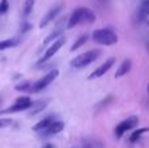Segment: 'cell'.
Masks as SVG:
<instances>
[{"label":"cell","instance_id":"cell-4","mask_svg":"<svg viewBox=\"0 0 149 148\" xmlns=\"http://www.w3.org/2000/svg\"><path fill=\"white\" fill-rule=\"evenodd\" d=\"M58 75H59V71L58 70H52V71H50V72H47L43 77H41L34 84H31L29 92H39V91H42V89H45L49 84H51L52 81L58 77Z\"/></svg>","mask_w":149,"mask_h":148},{"label":"cell","instance_id":"cell-6","mask_svg":"<svg viewBox=\"0 0 149 148\" xmlns=\"http://www.w3.org/2000/svg\"><path fill=\"white\" fill-rule=\"evenodd\" d=\"M114 63H115V58L107 59L105 63H102L100 67L95 68V70L88 76V79H89V80H93V79H97V77H102L105 73H107L109 71H110V68L114 66Z\"/></svg>","mask_w":149,"mask_h":148},{"label":"cell","instance_id":"cell-12","mask_svg":"<svg viewBox=\"0 0 149 148\" xmlns=\"http://www.w3.org/2000/svg\"><path fill=\"white\" fill-rule=\"evenodd\" d=\"M33 105V101L31 102H28V104H13L12 106H9L8 109H4L3 110V114H9V113H16V112H22V110H28L30 109V106Z\"/></svg>","mask_w":149,"mask_h":148},{"label":"cell","instance_id":"cell-17","mask_svg":"<svg viewBox=\"0 0 149 148\" xmlns=\"http://www.w3.org/2000/svg\"><path fill=\"white\" fill-rule=\"evenodd\" d=\"M88 38H89V34H82V36H80L79 39H77V41L74 42L72 46H71V51H74V50L80 49L81 46H84V45L86 43Z\"/></svg>","mask_w":149,"mask_h":148},{"label":"cell","instance_id":"cell-25","mask_svg":"<svg viewBox=\"0 0 149 148\" xmlns=\"http://www.w3.org/2000/svg\"><path fill=\"white\" fill-rule=\"evenodd\" d=\"M15 102L16 104H28V102H31V100H30V97H28V96H20L16 98Z\"/></svg>","mask_w":149,"mask_h":148},{"label":"cell","instance_id":"cell-9","mask_svg":"<svg viewBox=\"0 0 149 148\" xmlns=\"http://www.w3.org/2000/svg\"><path fill=\"white\" fill-rule=\"evenodd\" d=\"M81 12H82V8H76V9L72 12V15L70 16L68 22H67L68 29H72L76 25H80V21H81Z\"/></svg>","mask_w":149,"mask_h":148},{"label":"cell","instance_id":"cell-7","mask_svg":"<svg viewBox=\"0 0 149 148\" xmlns=\"http://www.w3.org/2000/svg\"><path fill=\"white\" fill-rule=\"evenodd\" d=\"M62 9H63V4H58V5H55V7H52L51 9H50L49 12H47L46 15L42 17L41 22H39V28L43 29L45 26H47L50 22H51V21H54L55 18L58 17V15L62 12Z\"/></svg>","mask_w":149,"mask_h":148},{"label":"cell","instance_id":"cell-8","mask_svg":"<svg viewBox=\"0 0 149 148\" xmlns=\"http://www.w3.org/2000/svg\"><path fill=\"white\" fill-rule=\"evenodd\" d=\"M63 130H64V122H62V121H55V122H52L51 125L47 126L46 128H43V130L39 131V133H41L42 138H49L50 135L59 134V133H62Z\"/></svg>","mask_w":149,"mask_h":148},{"label":"cell","instance_id":"cell-24","mask_svg":"<svg viewBox=\"0 0 149 148\" xmlns=\"http://www.w3.org/2000/svg\"><path fill=\"white\" fill-rule=\"evenodd\" d=\"M13 123V121L10 118H0V128L3 127H8Z\"/></svg>","mask_w":149,"mask_h":148},{"label":"cell","instance_id":"cell-10","mask_svg":"<svg viewBox=\"0 0 149 148\" xmlns=\"http://www.w3.org/2000/svg\"><path fill=\"white\" fill-rule=\"evenodd\" d=\"M148 15H149V3L148 0H144L141 3V5L139 7L137 10V22H145L148 20Z\"/></svg>","mask_w":149,"mask_h":148},{"label":"cell","instance_id":"cell-19","mask_svg":"<svg viewBox=\"0 0 149 148\" xmlns=\"http://www.w3.org/2000/svg\"><path fill=\"white\" fill-rule=\"evenodd\" d=\"M59 36H62V29H56V30H54L51 34H49V36L43 39V43L47 45V43H50V42L56 41V39L59 38Z\"/></svg>","mask_w":149,"mask_h":148},{"label":"cell","instance_id":"cell-29","mask_svg":"<svg viewBox=\"0 0 149 148\" xmlns=\"http://www.w3.org/2000/svg\"><path fill=\"white\" fill-rule=\"evenodd\" d=\"M0 104H1V98H0Z\"/></svg>","mask_w":149,"mask_h":148},{"label":"cell","instance_id":"cell-14","mask_svg":"<svg viewBox=\"0 0 149 148\" xmlns=\"http://www.w3.org/2000/svg\"><path fill=\"white\" fill-rule=\"evenodd\" d=\"M95 21V15L89 8H82L81 12V21L80 24H93Z\"/></svg>","mask_w":149,"mask_h":148},{"label":"cell","instance_id":"cell-28","mask_svg":"<svg viewBox=\"0 0 149 148\" xmlns=\"http://www.w3.org/2000/svg\"><path fill=\"white\" fill-rule=\"evenodd\" d=\"M42 148H56V147H55L54 144H45V146L42 147Z\"/></svg>","mask_w":149,"mask_h":148},{"label":"cell","instance_id":"cell-3","mask_svg":"<svg viewBox=\"0 0 149 148\" xmlns=\"http://www.w3.org/2000/svg\"><path fill=\"white\" fill-rule=\"evenodd\" d=\"M136 126H139V117L137 115H131L127 119L122 121L120 123H118L114 130V134H115L116 138H122L124 133H127L128 130H132Z\"/></svg>","mask_w":149,"mask_h":148},{"label":"cell","instance_id":"cell-5","mask_svg":"<svg viewBox=\"0 0 149 148\" xmlns=\"http://www.w3.org/2000/svg\"><path fill=\"white\" fill-rule=\"evenodd\" d=\"M64 43H65V38H64V37H60V38H58L56 41L52 42V45L46 50V52L43 54V57H42L41 59L38 60V66L43 64L45 62H47L49 59H51V58L54 57V55L56 54V52L59 51L60 49H62L63 45H64Z\"/></svg>","mask_w":149,"mask_h":148},{"label":"cell","instance_id":"cell-26","mask_svg":"<svg viewBox=\"0 0 149 148\" xmlns=\"http://www.w3.org/2000/svg\"><path fill=\"white\" fill-rule=\"evenodd\" d=\"M82 148H98V147H97V143H94V142L84 140L82 142Z\"/></svg>","mask_w":149,"mask_h":148},{"label":"cell","instance_id":"cell-16","mask_svg":"<svg viewBox=\"0 0 149 148\" xmlns=\"http://www.w3.org/2000/svg\"><path fill=\"white\" fill-rule=\"evenodd\" d=\"M148 131H149L148 127H143V128H139V130L134 131V133H132V135L130 136V143H136V142L143 136V134L148 133Z\"/></svg>","mask_w":149,"mask_h":148},{"label":"cell","instance_id":"cell-15","mask_svg":"<svg viewBox=\"0 0 149 148\" xmlns=\"http://www.w3.org/2000/svg\"><path fill=\"white\" fill-rule=\"evenodd\" d=\"M52 122H55V115L51 114V115H49V117L43 118L42 121H39V122L33 127V131H37V133H39V131H42L43 128H46L47 126H50Z\"/></svg>","mask_w":149,"mask_h":148},{"label":"cell","instance_id":"cell-1","mask_svg":"<svg viewBox=\"0 0 149 148\" xmlns=\"http://www.w3.org/2000/svg\"><path fill=\"white\" fill-rule=\"evenodd\" d=\"M101 50L100 49H94V50H89L86 52H82V54L77 55L74 59H72L71 66L74 68H84L86 66H89L90 63H93L94 60H97L101 57Z\"/></svg>","mask_w":149,"mask_h":148},{"label":"cell","instance_id":"cell-13","mask_svg":"<svg viewBox=\"0 0 149 148\" xmlns=\"http://www.w3.org/2000/svg\"><path fill=\"white\" fill-rule=\"evenodd\" d=\"M47 104H49V100H39V101L34 102L30 106V112H29V115H36L38 113H41L42 110L46 109Z\"/></svg>","mask_w":149,"mask_h":148},{"label":"cell","instance_id":"cell-2","mask_svg":"<svg viewBox=\"0 0 149 148\" xmlns=\"http://www.w3.org/2000/svg\"><path fill=\"white\" fill-rule=\"evenodd\" d=\"M92 39L95 43L105 45V46H113L118 42V36L110 29H98V30L93 31Z\"/></svg>","mask_w":149,"mask_h":148},{"label":"cell","instance_id":"cell-20","mask_svg":"<svg viewBox=\"0 0 149 148\" xmlns=\"http://www.w3.org/2000/svg\"><path fill=\"white\" fill-rule=\"evenodd\" d=\"M17 43H18V41L17 39H13V38L0 41V51H3V50H5V49H10V47L16 46Z\"/></svg>","mask_w":149,"mask_h":148},{"label":"cell","instance_id":"cell-22","mask_svg":"<svg viewBox=\"0 0 149 148\" xmlns=\"http://www.w3.org/2000/svg\"><path fill=\"white\" fill-rule=\"evenodd\" d=\"M30 87H31V83H30V81L25 80V81H22V83L16 84L15 89H16V91H18V92H28L29 89H30Z\"/></svg>","mask_w":149,"mask_h":148},{"label":"cell","instance_id":"cell-21","mask_svg":"<svg viewBox=\"0 0 149 148\" xmlns=\"http://www.w3.org/2000/svg\"><path fill=\"white\" fill-rule=\"evenodd\" d=\"M34 4H36V0H25V3H24V17L30 15V12L34 8Z\"/></svg>","mask_w":149,"mask_h":148},{"label":"cell","instance_id":"cell-27","mask_svg":"<svg viewBox=\"0 0 149 148\" xmlns=\"http://www.w3.org/2000/svg\"><path fill=\"white\" fill-rule=\"evenodd\" d=\"M30 28H31V25H30V24H28V22H24L22 25H21V31H22V33H24V31L29 30V29H30Z\"/></svg>","mask_w":149,"mask_h":148},{"label":"cell","instance_id":"cell-11","mask_svg":"<svg viewBox=\"0 0 149 148\" xmlns=\"http://www.w3.org/2000/svg\"><path fill=\"white\" fill-rule=\"evenodd\" d=\"M131 68H132V62H131V59H124L123 62L120 63V66H119L118 71H116V73H115V79L122 77V76L127 75V73H128L130 71H131Z\"/></svg>","mask_w":149,"mask_h":148},{"label":"cell","instance_id":"cell-23","mask_svg":"<svg viewBox=\"0 0 149 148\" xmlns=\"http://www.w3.org/2000/svg\"><path fill=\"white\" fill-rule=\"evenodd\" d=\"M8 8H9V3H8V0H1V1H0V15L7 13Z\"/></svg>","mask_w":149,"mask_h":148},{"label":"cell","instance_id":"cell-18","mask_svg":"<svg viewBox=\"0 0 149 148\" xmlns=\"http://www.w3.org/2000/svg\"><path fill=\"white\" fill-rule=\"evenodd\" d=\"M114 100V96H107V97H105V98L102 100V101H100L97 105H95V112H101L102 109H105L106 106H109V105L111 104V101Z\"/></svg>","mask_w":149,"mask_h":148}]
</instances>
